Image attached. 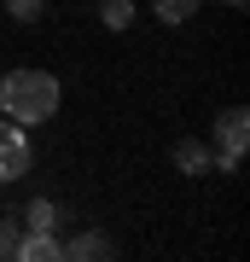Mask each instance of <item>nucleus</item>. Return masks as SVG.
Returning <instances> with one entry per match:
<instances>
[{
    "mask_svg": "<svg viewBox=\"0 0 250 262\" xmlns=\"http://www.w3.org/2000/svg\"><path fill=\"white\" fill-rule=\"evenodd\" d=\"M58 76L53 70H12L6 82H0V111L12 122H24V128H35V122L58 117Z\"/></svg>",
    "mask_w": 250,
    "mask_h": 262,
    "instance_id": "obj_1",
    "label": "nucleus"
},
{
    "mask_svg": "<svg viewBox=\"0 0 250 262\" xmlns=\"http://www.w3.org/2000/svg\"><path fill=\"white\" fill-rule=\"evenodd\" d=\"M215 140H221V169L233 175V169L244 163V140H250V111L244 105H233V111L215 117Z\"/></svg>",
    "mask_w": 250,
    "mask_h": 262,
    "instance_id": "obj_2",
    "label": "nucleus"
},
{
    "mask_svg": "<svg viewBox=\"0 0 250 262\" xmlns=\"http://www.w3.org/2000/svg\"><path fill=\"white\" fill-rule=\"evenodd\" d=\"M29 175V134H24V122H0V181H18Z\"/></svg>",
    "mask_w": 250,
    "mask_h": 262,
    "instance_id": "obj_3",
    "label": "nucleus"
},
{
    "mask_svg": "<svg viewBox=\"0 0 250 262\" xmlns=\"http://www.w3.org/2000/svg\"><path fill=\"white\" fill-rule=\"evenodd\" d=\"M12 256H24V262H58L64 256V245H58L53 233H41V227H24V239H18V251Z\"/></svg>",
    "mask_w": 250,
    "mask_h": 262,
    "instance_id": "obj_4",
    "label": "nucleus"
},
{
    "mask_svg": "<svg viewBox=\"0 0 250 262\" xmlns=\"http://www.w3.org/2000/svg\"><path fill=\"white\" fill-rule=\"evenodd\" d=\"M175 163L186 169V175H210V169H215L210 146H198V140H180V146H175Z\"/></svg>",
    "mask_w": 250,
    "mask_h": 262,
    "instance_id": "obj_5",
    "label": "nucleus"
},
{
    "mask_svg": "<svg viewBox=\"0 0 250 262\" xmlns=\"http://www.w3.org/2000/svg\"><path fill=\"white\" fill-rule=\"evenodd\" d=\"M18 227H41V233H53L58 227V204H47V198H35L24 215H18Z\"/></svg>",
    "mask_w": 250,
    "mask_h": 262,
    "instance_id": "obj_6",
    "label": "nucleus"
},
{
    "mask_svg": "<svg viewBox=\"0 0 250 262\" xmlns=\"http://www.w3.org/2000/svg\"><path fill=\"white\" fill-rule=\"evenodd\" d=\"M64 256H111V239H105V233H76L64 245Z\"/></svg>",
    "mask_w": 250,
    "mask_h": 262,
    "instance_id": "obj_7",
    "label": "nucleus"
},
{
    "mask_svg": "<svg viewBox=\"0 0 250 262\" xmlns=\"http://www.w3.org/2000/svg\"><path fill=\"white\" fill-rule=\"evenodd\" d=\"M151 12H157L163 24H186L198 12V0H151Z\"/></svg>",
    "mask_w": 250,
    "mask_h": 262,
    "instance_id": "obj_8",
    "label": "nucleus"
},
{
    "mask_svg": "<svg viewBox=\"0 0 250 262\" xmlns=\"http://www.w3.org/2000/svg\"><path fill=\"white\" fill-rule=\"evenodd\" d=\"M105 24H111V29H128L134 24V6H128V0H105Z\"/></svg>",
    "mask_w": 250,
    "mask_h": 262,
    "instance_id": "obj_9",
    "label": "nucleus"
},
{
    "mask_svg": "<svg viewBox=\"0 0 250 262\" xmlns=\"http://www.w3.org/2000/svg\"><path fill=\"white\" fill-rule=\"evenodd\" d=\"M18 251V215H0V256Z\"/></svg>",
    "mask_w": 250,
    "mask_h": 262,
    "instance_id": "obj_10",
    "label": "nucleus"
},
{
    "mask_svg": "<svg viewBox=\"0 0 250 262\" xmlns=\"http://www.w3.org/2000/svg\"><path fill=\"white\" fill-rule=\"evenodd\" d=\"M41 12V0H12V18H35Z\"/></svg>",
    "mask_w": 250,
    "mask_h": 262,
    "instance_id": "obj_11",
    "label": "nucleus"
},
{
    "mask_svg": "<svg viewBox=\"0 0 250 262\" xmlns=\"http://www.w3.org/2000/svg\"><path fill=\"white\" fill-rule=\"evenodd\" d=\"M227 6H244V0H227Z\"/></svg>",
    "mask_w": 250,
    "mask_h": 262,
    "instance_id": "obj_12",
    "label": "nucleus"
}]
</instances>
